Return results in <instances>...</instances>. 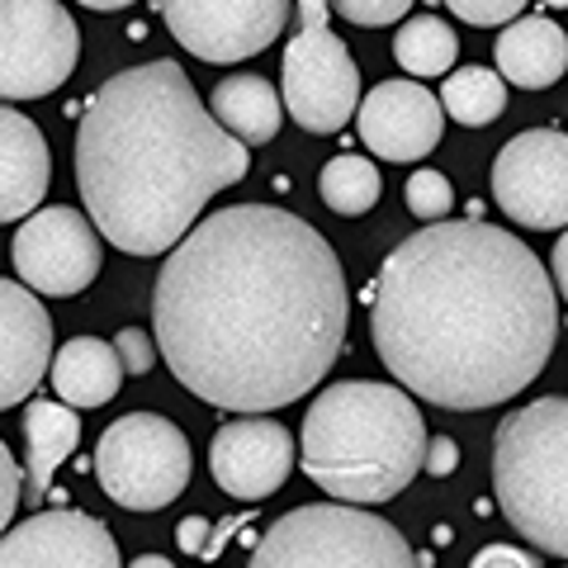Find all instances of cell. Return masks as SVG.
Returning <instances> with one entry per match:
<instances>
[{
	"instance_id": "4dcf8cb0",
	"label": "cell",
	"mask_w": 568,
	"mask_h": 568,
	"mask_svg": "<svg viewBox=\"0 0 568 568\" xmlns=\"http://www.w3.org/2000/svg\"><path fill=\"white\" fill-rule=\"evenodd\" d=\"M469 568H545L536 555H526V549H511V545H484L474 555Z\"/></svg>"
},
{
	"instance_id": "52a82bcc",
	"label": "cell",
	"mask_w": 568,
	"mask_h": 568,
	"mask_svg": "<svg viewBox=\"0 0 568 568\" xmlns=\"http://www.w3.org/2000/svg\"><path fill=\"white\" fill-rule=\"evenodd\" d=\"M194 469L190 440L171 417L129 413L104 426L95 446L100 488L129 511H162L185 493Z\"/></svg>"
},
{
	"instance_id": "6da1fadb",
	"label": "cell",
	"mask_w": 568,
	"mask_h": 568,
	"mask_svg": "<svg viewBox=\"0 0 568 568\" xmlns=\"http://www.w3.org/2000/svg\"><path fill=\"white\" fill-rule=\"evenodd\" d=\"M351 290L332 242L275 204L209 213L156 275V355L223 413L308 398L346 342Z\"/></svg>"
},
{
	"instance_id": "7c38bea8",
	"label": "cell",
	"mask_w": 568,
	"mask_h": 568,
	"mask_svg": "<svg viewBox=\"0 0 568 568\" xmlns=\"http://www.w3.org/2000/svg\"><path fill=\"white\" fill-rule=\"evenodd\" d=\"M162 14L190 58L227 67L280 39L290 0H162Z\"/></svg>"
},
{
	"instance_id": "2e32d148",
	"label": "cell",
	"mask_w": 568,
	"mask_h": 568,
	"mask_svg": "<svg viewBox=\"0 0 568 568\" xmlns=\"http://www.w3.org/2000/svg\"><path fill=\"white\" fill-rule=\"evenodd\" d=\"M52 361V317L20 280H0V413L33 398Z\"/></svg>"
},
{
	"instance_id": "e575fe53",
	"label": "cell",
	"mask_w": 568,
	"mask_h": 568,
	"mask_svg": "<svg viewBox=\"0 0 568 568\" xmlns=\"http://www.w3.org/2000/svg\"><path fill=\"white\" fill-rule=\"evenodd\" d=\"M129 568H171V559H166V555H142V559H133Z\"/></svg>"
},
{
	"instance_id": "5b68a950",
	"label": "cell",
	"mask_w": 568,
	"mask_h": 568,
	"mask_svg": "<svg viewBox=\"0 0 568 568\" xmlns=\"http://www.w3.org/2000/svg\"><path fill=\"white\" fill-rule=\"evenodd\" d=\"M493 493L521 540L568 555V403L536 398L493 436Z\"/></svg>"
},
{
	"instance_id": "f1b7e54d",
	"label": "cell",
	"mask_w": 568,
	"mask_h": 568,
	"mask_svg": "<svg viewBox=\"0 0 568 568\" xmlns=\"http://www.w3.org/2000/svg\"><path fill=\"white\" fill-rule=\"evenodd\" d=\"M14 507H20V465H14V455L6 450V440H0V530L10 526Z\"/></svg>"
},
{
	"instance_id": "d4e9b609",
	"label": "cell",
	"mask_w": 568,
	"mask_h": 568,
	"mask_svg": "<svg viewBox=\"0 0 568 568\" xmlns=\"http://www.w3.org/2000/svg\"><path fill=\"white\" fill-rule=\"evenodd\" d=\"M407 209H413L417 219H426V223L446 219V213L455 209L450 181L440 171H413V175H407Z\"/></svg>"
},
{
	"instance_id": "9a60e30c",
	"label": "cell",
	"mask_w": 568,
	"mask_h": 568,
	"mask_svg": "<svg viewBox=\"0 0 568 568\" xmlns=\"http://www.w3.org/2000/svg\"><path fill=\"white\" fill-rule=\"evenodd\" d=\"M0 568H123L110 526L85 511H39L0 530Z\"/></svg>"
},
{
	"instance_id": "cb8c5ba5",
	"label": "cell",
	"mask_w": 568,
	"mask_h": 568,
	"mask_svg": "<svg viewBox=\"0 0 568 568\" xmlns=\"http://www.w3.org/2000/svg\"><path fill=\"white\" fill-rule=\"evenodd\" d=\"M394 58L403 71H413V77H446L459 58V39L446 20H436V14H417V20H407L394 39Z\"/></svg>"
},
{
	"instance_id": "d6a6232c",
	"label": "cell",
	"mask_w": 568,
	"mask_h": 568,
	"mask_svg": "<svg viewBox=\"0 0 568 568\" xmlns=\"http://www.w3.org/2000/svg\"><path fill=\"white\" fill-rule=\"evenodd\" d=\"M298 10V29H327V0H290Z\"/></svg>"
},
{
	"instance_id": "836d02e7",
	"label": "cell",
	"mask_w": 568,
	"mask_h": 568,
	"mask_svg": "<svg viewBox=\"0 0 568 568\" xmlns=\"http://www.w3.org/2000/svg\"><path fill=\"white\" fill-rule=\"evenodd\" d=\"M564 284H568V242L559 237V246H555V294H564Z\"/></svg>"
},
{
	"instance_id": "e0dca14e",
	"label": "cell",
	"mask_w": 568,
	"mask_h": 568,
	"mask_svg": "<svg viewBox=\"0 0 568 568\" xmlns=\"http://www.w3.org/2000/svg\"><path fill=\"white\" fill-rule=\"evenodd\" d=\"M48 175L52 156L39 123L0 104V223H14L39 209L48 194Z\"/></svg>"
},
{
	"instance_id": "3957f363",
	"label": "cell",
	"mask_w": 568,
	"mask_h": 568,
	"mask_svg": "<svg viewBox=\"0 0 568 568\" xmlns=\"http://www.w3.org/2000/svg\"><path fill=\"white\" fill-rule=\"evenodd\" d=\"M252 148L219 129L181 62H142L91 95L77 129V185L100 237L162 256L219 190L252 171Z\"/></svg>"
},
{
	"instance_id": "7402d4cb",
	"label": "cell",
	"mask_w": 568,
	"mask_h": 568,
	"mask_svg": "<svg viewBox=\"0 0 568 568\" xmlns=\"http://www.w3.org/2000/svg\"><path fill=\"white\" fill-rule=\"evenodd\" d=\"M440 110L465 129H484L507 110V81L488 67H459L440 85Z\"/></svg>"
},
{
	"instance_id": "8fae6325",
	"label": "cell",
	"mask_w": 568,
	"mask_h": 568,
	"mask_svg": "<svg viewBox=\"0 0 568 568\" xmlns=\"http://www.w3.org/2000/svg\"><path fill=\"white\" fill-rule=\"evenodd\" d=\"M10 261L20 271V284L52 298H71L100 275V237L95 223L81 209L52 204L24 213L20 233L10 242Z\"/></svg>"
},
{
	"instance_id": "603a6c76",
	"label": "cell",
	"mask_w": 568,
	"mask_h": 568,
	"mask_svg": "<svg viewBox=\"0 0 568 568\" xmlns=\"http://www.w3.org/2000/svg\"><path fill=\"white\" fill-rule=\"evenodd\" d=\"M317 194H323V204L332 213H342V219H361V213H369L379 204L384 194V175L375 171V162H365V156H332V162L323 166V175H317Z\"/></svg>"
},
{
	"instance_id": "4fadbf2b",
	"label": "cell",
	"mask_w": 568,
	"mask_h": 568,
	"mask_svg": "<svg viewBox=\"0 0 568 568\" xmlns=\"http://www.w3.org/2000/svg\"><path fill=\"white\" fill-rule=\"evenodd\" d=\"M213 478L237 503H261L284 488L294 469V436L265 413H242V422H227L213 432L209 446Z\"/></svg>"
},
{
	"instance_id": "83f0119b",
	"label": "cell",
	"mask_w": 568,
	"mask_h": 568,
	"mask_svg": "<svg viewBox=\"0 0 568 568\" xmlns=\"http://www.w3.org/2000/svg\"><path fill=\"white\" fill-rule=\"evenodd\" d=\"M110 346H114V355H119L123 375H148V369L156 365V342H152L148 332H138V327H123Z\"/></svg>"
},
{
	"instance_id": "7a4b0ae2",
	"label": "cell",
	"mask_w": 568,
	"mask_h": 568,
	"mask_svg": "<svg viewBox=\"0 0 568 568\" xmlns=\"http://www.w3.org/2000/svg\"><path fill=\"white\" fill-rule=\"evenodd\" d=\"M369 332L398 388L478 413L517 398L549 365L559 294L521 237L436 219L384 256Z\"/></svg>"
},
{
	"instance_id": "d6986e66",
	"label": "cell",
	"mask_w": 568,
	"mask_h": 568,
	"mask_svg": "<svg viewBox=\"0 0 568 568\" xmlns=\"http://www.w3.org/2000/svg\"><path fill=\"white\" fill-rule=\"evenodd\" d=\"M497 77L521 85V91H549L564 67H568V39L564 29L549 20V14H517V20H507V29L497 33Z\"/></svg>"
},
{
	"instance_id": "f546056e",
	"label": "cell",
	"mask_w": 568,
	"mask_h": 568,
	"mask_svg": "<svg viewBox=\"0 0 568 568\" xmlns=\"http://www.w3.org/2000/svg\"><path fill=\"white\" fill-rule=\"evenodd\" d=\"M422 469L432 478H446L459 469V446L450 436H426V450H422Z\"/></svg>"
},
{
	"instance_id": "ac0fdd59",
	"label": "cell",
	"mask_w": 568,
	"mask_h": 568,
	"mask_svg": "<svg viewBox=\"0 0 568 568\" xmlns=\"http://www.w3.org/2000/svg\"><path fill=\"white\" fill-rule=\"evenodd\" d=\"M81 446V417L77 407L58 398H29L24 403V469H20V497L24 507H39L43 493L52 488L71 450Z\"/></svg>"
},
{
	"instance_id": "8992f818",
	"label": "cell",
	"mask_w": 568,
	"mask_h": 568,
	"mask_svg": "<svg viewBox=\"0 0 568 568\" xmlns=\"http://www.w3.org/2000/svg\"><path fill=\"white\" fill-rule=\"evenodd\" d=\"M252 568H422V559L375 511L308 503L265 530Z\"/></svg>"
},
{
	"instance_id": "d590c367",
	"label": "cell",
	"mask_w": 568,
	"mask_h": 568,
	"mask_svg": "<svg viewBox=\"0 0 568 568\" xmlns=\"http://www.w3.org/2000/svg\"><path fill=\"white\" fill-rule=\"evenodd\" d=\"M81 6H91V10H123V6H133V0H81Z\"/></svg>"
},
{
	"instance_id": "8d00e7d4",
	"label": "cell",
	"mask_w": 568,
	"mask_h": 568,
	"mask_svg": "<svg viewBox=\"0 0 568 568\" xmlns=\"http://www.w3.org/2000/svg\"><path fill=\"white\" fill-rule=\"evenodd\" d=\"M549 6H555V10H564V6H568V0H549Z\"/></svg>"
},
{
	"instance_id": "4316f807",
	"label": "cell",
	"mask_w": 568,
	"mask_h": 568,
	"mask_svg": "<svg viewBox=\"0 0 568 568\" xmlns=\"http://www.w3.org/2000/svg\"><path fill=\"white\" fill-rule=\"evenodd\" d=\"M446 10L474 29H497V24L517 20L526 10V0H446Z\"/></svg>"
},
{
	"instance_id": "30bf717a",
	"label": "cell",
	"mask_w": 568,
	"mask_h": 568,
	"mask_svg": "<svg viewBox=\"0 0 568 568\" xmlns=\"http://www.w3.org/2000/svg\"><path fill=\"white\" fill-rule=\"evenodd\" d=\"M493 200L511 223L549 227L568 223V138L564 129H526L497 152L493 162Z\"/></svg>"
},
{
	"instance_id": "9c48e42d",
	"label": "cell",
	"mask_w": 568,
	"mask_h": 568,
	"mask_svg": "<svg viewBox=\"0 0 568 568\" xmlns=\"http://www.w3.org/2000/svg\"><path fill=\"white\" fill-rule=\"evenodd\" d=\"M280 95L304 133H342L361 104V67L332 29H298L280 58Z\"/></svg>"
},
{
	"instance_id": "44dd1931",
	"label": "cell",
	"mask_w": 568,
	"mask_h": 568,
	"mask_svg": "<svg viewBox=\"0 0 568 568\" xmlns=\"http://www.w3.org/2000/svg\"><path fill=\"white\" fill-rule=\"evenodd\" d=\"M123 384V365L110 342L100 336H71L52 361V394L67 407H104Z\"/></svg>"
},
{
	"instance_id": "277c9868",
	"label": "cell",
	"mask_w": 568,
	"mask_h": 568,
	"mask_svg": "<svg viewBox=\"0 0 568 568\" xmlns=\"http://www.w3.org/2000/svg\"><path fill=\"white\" fill-rule=\"evenodd\" d=\"M426 422L398 384H332L298 432V465L336 503H388L422 474Z\"/></svg>"
},
{
	"instance_id": "ba28073f",
	"label": "cell",
	"mask_w": 568,
	"mask_h": 568,
	"mask_svg": "<svg viewBox=\"0 0 568 568\" xmlns=\"http://www.w3.org/2000/svg\"><path fill=\"white\" fill-rule=\"evenodd\" d=\"M81 29L58 0H0V100H43L77 71Z\"/></svg>"
},
{
	"instance_id": "5bb4252c",
	"label": "cell",
	"mask_w": 568,
	"mask_h": 568,
	"mask_svg": "<svg viewBox=\"0 0 568 568\" xmlns=\"http://www.w3.org/2000/svg\"><path fill=\"white\" fill-rule=\"evenodd\" d=\"M351 119H361V142L384 162H422L446 138V110L422 81H379Z\"/></svg>"
},
{
	"instance_id": "1f68e13d",
	"label": "cell",
	"mask_w": 568,
	"mask_h": 568,
	"mask_svg": "<svg viewBox=\"0 0 568 568\" xmlns=\"http://www.w3.org/2000/svg\"><path fill=\"white\" fill-rule=\"evenodd\" d=\"M181 549L185 555H219V549H213V530H209L204 517L181 521Z\"/></svg>"
},
{
	"instance_id": "ffe728a7",
	"label": "cell",
	"mask_w": 568,
	"mask_h": 568,
	"mask_svg": "<svg viewBox=\"0 0 568 568\" xmlns=\"http://www.w3.org/2000/svg\"><path fill=\"white\" fill-rule=\"evenodd\" d=\"M209 114L219 119L223 133H233L242 148H261L280 133L284 104L275 95V85L256 77V71H237V77H223L209 91Z\"/></svg>"
},
{
	"instance_id": "484cf974",
	"label": "cell",
	"mask_w": 568,
	"mask_h": 568,
	"mask_svg": "<svg viewBox=\"0 0 568 568\" xmlns=\"http://www.w3.org/2000/svg\"><path fill=\"white\" fill-rule=\"evenodd\" d=\"M327 6H336V14L351 20L355 29H384V24H398L413 10V0H327Z\"/></svg>"
}]
</instances>
